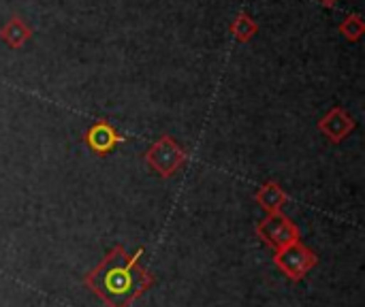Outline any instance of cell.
Returning a JSON list of instances; mask_svg holds the SVG:
<instances>
[{
    "instance_id": "obj_1",
    "label": "cell",
    "mask_w": 365,
    "mask_h": 307,
    "mask_svg": "<svg viewBox=\"0 0 365 307\" xmlns=\"http://www.w3.org/2000/svg\"><path fill=\"white\" fill-rule=\"evenodd\" d=\"M88 284L96 295L111 307H126L150 284L145 271L135 265V256H128L122 248H115L101 267L88 278Z\"/></svg>"
},
{
    "instance_id": "obj_2",
    "label": "cell",
    "mask_w": 365,
    "mask_h": 307,
    "mask_svg": "<svg viewBox=\"0 0 365 307\" xmlns=\"http://www.w3.org/2000/svg\"><path fill=\"white\" fill-rule=\"evenodd\" d=\"M261 233L265 235L267 244H272V246L278 248V250H284V248H289V246H293V244L297 241V231H295V227H293L289 220L280 218V216H274L272 220H267V222L261 227Z\"/></svg>"
},
{
    "instance_id": "obj_3",
    "label": "cell",
    "mask_w": 365,
    "mask_h": 307,
    "mask_svg": "<svg viewBox=\"0 0 365 307\" xmlns=\"http://www.w3.org/2000/svg\"><path fill=\"white\" fill-rule=\"evenodd\" d=\"M312 263H314V256H312L310 252H306L304 248L295 246V244L289 246V248H284V250L280 252V256H278V265H280L291 278L304 276V271H308Z\"/></svg>"
},
{
    "instance_id": "obj_4",
    "label": "cell",
    "mask_w": 365,
    "mask_h": 307,
    "mask_svg": "<svg viewBox=\"0 0 365 307\" xmlns=\"http://www.w3.org/2000/svg\"><path fill=\"white\" fill-rule=\"evenodd\" d=\"M259 199H261V203H263L265 207H269V209H276V207L282 203V194H280L278 190H274V192L269 190V194H267V192H263Z\"/></svg>"
}]
</instances>
